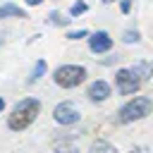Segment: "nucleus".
I'll return each instance as SVG.
<instances>
[{
  "label": "nucleus",
  "instance_id": "nucleus-1",
  "mask_svg": "<svg viewBox=\"0 0 153 153\" xmlns=\"http://www.w3.org/2000/svg\"><path fill=\"white\" fill-rule=\"evenodd\" d=\"M38 112H41V103L36 98H24V100H19L14 105V110H12L10 120H7V127L14 129V131H22L38 117Z\"/></svg>",
  "mask_w": 153,
  "mask_h": 153
},
{
  "label": "nucleus",
  "instance_id": "nucleus-2",
  "mask_svg": "<svg viewBox=\"0 0 153 153\" xmlns=\"http://www.w3.org/2000/svg\"><path fill=\"white\" fill-rule=\"evenodd\" d=\"M151 110H153V103H151V98H146V96H136L134 100H129L122 110H120V122L122 124H127V122H134V120H143L146 115H151Z\"/></svg>",
  "mask_w": 153,
  "mask_h": 153
},
{
  "label": "nucleus",
  "instance_id": "nucleus-3",
  "mask_svg": "<svg viewBox=\"0 0 153 153\" xmlns=\"http://www.w3.org/2000/svg\"><path fill=\"white\" fill-rule=\"evenodd\" d=\"M86 79V69L79 65H65L55 69V84L62 88H74Z\"/></svg>",
  "mask_w": 153,
  "mask_h": 153
},
{
  "label": "nucleus",
  "instance_id": "nucleus-4",
  "mask_svg": "<svg viewBox=\"0 0 153 153\" xmlns=\"http://www.w3.org/2000/svg\"><path fill=\"white\" fill-rule=\"evenodd\" d=\"M115 81H117L120 93H124V96L136 93V91H139V86H141V81L136 79V74H134L131 69H120V72L115 74Z\"/></svg>",
  "mask_w": 153,
  "mask_h": 153
},
{
  "label": "nucleus",
  "instance_id": "nucleus-5",
  "mask_svg": "<svg viewBox=\"0 0 153 153\" xmlns=\"http://www.w3.org/2000/svg\"><path fill=\"white\" fill-rule=\"evenodd\" d=\"M53 117L57 124H74V122H79V110L72 103H60V105H55Z\"/></svg>",
  "mask_w": 153,
  "mask_h": 153
},
{
  "label": "nucleus",
  "instance_id": "nucleus-6",
  "mask_svg": "<svg viewBox=\"0 0 153 153\" xmlns=\"http://www.w3.org/2000/svg\"><path fill=\"white\" fill-rule=\"evenodd\" d=\"M88 48H91L93 53H105V50H110V48H112V38H110V33H105V31H96V33L88 38Z\"/></svg>",
  "mask_w": 153,
  "mask_h": 153
},
{
  "label": "nucleus",
  "instance_id": "nucleus-7",
  "mask_svg": "<svg viewBox=\"0 0 153 153\" xmlns=\"http://www.w3.org/2000/svg\"><path fill=\"white\" fill-rule=\"evenodd\" d=\"M108 96H110V86H108L105 81H93V84L88 86V98H91V100L100 103V100H105Z\"/></svg>",
  "mask_w": 153,
  "mask_h": 153
},
{
  "label": "nucleus",
  "instance_id": "nucleus-8",
  "mask_svg": "<svg viewBox=\"0 0 153 153\" xmlns=\"http://www.w3.org/2000/svg\"><path fill=\"white\" fill-rule=\"evenodd\" d=\"M131 72L136 74L139 81H146L148 76H153V62H139V65L131 67Z\"/></svg>",
  "mask_w": 153,
  "mask_h": 153
},
{
  "label": "nucleus",
  "instance_id": "nucleus-9",
  "mask_svg": "<svg viewBox=\"0 0 153 153\" xmlns=\"http://www.w3.org/2000/svg\"><path fill=\"white\" fill-rule=\"evenodd\" d=\"M5 17H19V19H26V12H24L22 7H17V5H12V2H7V5H2V7H0V19H5Z\"/></svg>",
  "mask_w": 153,
  "mask_h": 153
},
{
  "label": "nucleus",
  "instance_id": "nucleus-10",
  "mask_svg": "<svg viewBox=\"0 0 153 153\" xmlns=\"http://www.w3.org/2000/svg\"><path fill=\"white\" fill-rule=\"evenodd\" d=\"M45 74V60H38L36 65H33V69H31V76H29V84H33V81H38L41 76Z\"/></svg>",
  "mask_w": 153,
  "mask_h": 153
},
{
  "label": "nucleus",
  "instance_id": "nucleus-11",
  "mask_svg": "<svg viewBox=\"0 0 153 153\" xmlns=\"http://www.w3.org/2000/svg\"><path fill=\"white\" fill-rule=\"evenodd\" d=\"M91 153H117V151H115V146H110L108 141H96V143L91 146Z\"/></svg>",
  "mask_w": 153,
  "mask_h": 153
},
{
  "label": "nucleus",
  "instance_id": "nucleus-12",
  "mask_svg": "<svg viewBox=\"0 0 153 153\" xmlns=\"http://www.w3.org/2000/svg\"><path fill=\"white\" fill-rule=\"evenodd\" d=\"M86 10H88V7H86V2H81V0H79V2H74V5H72L69 14H72V17H79V14H84Z\"/></svg>",
  "mask_w": 153,
  "mask_h": 153
},
{
  "label": "nucleus",
  "instance_id": "nucleus-13",
  "mask_svg": "<svg viewBox=\"0 0 153 153\" xmlns=\"http://www.w3.org/2000/svg\"><path fill=\"white\" fill-rule=\"evenodd\" d=\"M48 19H50V24H57V26H65V24L69 22V19H65L60 12H50V17H48Z\"/></svg>",
  "mask_w": 153,
  "mask_h": 153
},
{
  "label": "nucleus",
  "instance_id": "nucleus-14",
  "mask_svg": "<svg viewBox=\"0 0 153 153\" xmlns=\"http://www.w3.org/2000/svg\"><path fill=\"white\" fill-rule=\"evenodd\" d=\"M122 41H124V43H136V41H139V31H124Z\"/></svg>",
  "mask_w": 153,
  "mask_h": 153
},
{
  "label": "nucleus",
  "instance_id": "nucleus-15",
  "mask_svg": "<svg viewBox=\"0 0 153 153\" xmlns=\"http://www.w3.org/2000/svg\"><path fill=\"white\" fill-rule=\"evenodd\" d=\"M84 36H88L86 29H79V31H69V33H67V38H72V41H79V38H84Z\"/></svg>",
  "mask_w": 153,
  "mask_h": 153
},
{
  "label": "nucleus",
  "instance_id": "nucleus-16",
  "mask_svg": "<svg viewBox=\"0 0 153 153\" xmlns=\"http://www.w3.org/2000/svg\"><path fill=\"white\" fill-rule=\"evenodd\" d=\"M53 153H79V151H76L74 146H69V143H62V146H57Z\"/></svg>",
  "mask_w": 153,
  "mask_h": 153
},
{
  "label": "nucleus",
  "instance_id": "nucleus-17",
  "mask_svg": "<svg viewBox=\"0 0 153 153\" xmlns=\"http://www.w3.org/2000/svg\"><path fill=\"white\" fill-rule=\"evenodd\" d=\"M120 7H122V12L127 14V12L131 10V0H122V5H120Z\"/></svg>",
  "mask_w": 153,
  "mask_h": 153
},
{
  "label": "nucleus",
  "instance_id": "nucleus-18",
  "mask_svg": "<svg viewBox=\"0 0 153 153\" xmlns=\"http://www.w3.org/2000/svg\"><path fill=\"white\" fill-rule=\"evenodd\" d=\"M26 2H29V5H41L43 0H26Z\"/></svg>",
  "mask_w": 153,
  "mask_h": 153
},
{
  "label": "nucleus",
  "instance_id": "nucleus-19",
  "mask_svg": "<svg viewBox=\"0 0 153 153\" xmlns=\"http://www.w3.org/2000/svg\"><path fill=\"white\" fill-rule=\"evenodd\" d=\"M2 108H5V100H2V98H0V112H2Z\"/></svg>",
  "mask_w": 153,
  "mask_h": 153
},
{
  "label": "nucleus",
  "instance_id": "nucleus-20",
  "mask_svg": "<svg viewBox=\"0 0 153 153\" xmlns=\"http://www.w3.org/2000/svg\"><path fill=\"white\" fill-rule=\"evenodd\" d=\"M103 2H105V5H108V2H115V0H103Z\"/></svg>",
  "mask_w": 153,
  "mask_h": 153
}]
</instances>
